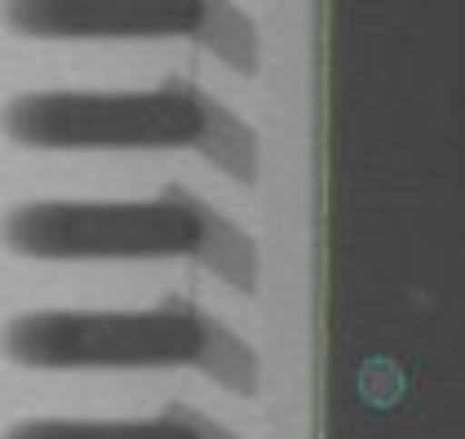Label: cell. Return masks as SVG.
Instances as JSON below:
<instances>
[{"mask_svg":"<svg viewBox=\"0 0 465 439\" xmlns=\"http://www.w3.org/2000/svg\"><path fill=\"white\" fill-rule=\"evenodd\" d=\"M5 355L23 368H195L231 395H257V355L191 302L151 311H27L9 320Z\"/></svg>","mask_w":465,"mask_h":439,"instance_id":"3","label":"cell"},{"mask_svg":"<svg viewBox=\"0 0 465 439\" xmlns=\"http://www.w3.org/2000/svg\"><path fill=\"white\" fill-rule=\"evenodd\" d=\"M5 244L36 262L191 257L226 289L257 293L252 240L186 186H164L151 200H27L9 209Z\"/></svg>","mask_w":465,"mask_h":439,"instance_id":"2","label":"cell"},{"mask_svg":"<svg viewBox=\"0 0 465 439\" xmlns=\"http://www.w3.org/2000/svg\"><path fill=\"white\" fill-rule=\"evenodd\" d=\"M5 439H240L235 431L217 426L213 417L169 404L160 417H134V422H89V417H27L9 426Z\"/></svg>","mask_w":465,"mask_h":439,"instance_id":"5","label":"cell"},{"mask_svg":"<svg viewBox=\"0 0 465 439\" xmlns=\"http://www.w3.org/2000/svg\"><path fill=\"white\" fill-rule=\"evenodd\" d=\"M9 143L32 151H200L235 183H257V134L191 80L160 89H32L5 107Z\"/></svg>","mask_w":465,"mask_h":439,"instance_id":"1","label":"cell"},{"mask_svg":"<svg viewBox=\"0 0 465 439\" xmlns=\"http://www.w3.org/2000/svg\"><path fill=\"white\" fill-rule=\"evenodd\" d=\"M18 36L36 40H129V36H186L240 75H257V32L231 5H191V0H27L5 9Z\"/></svg>","mask_w":465,"mask_h":439,"instance_id":"4","label":"cell"}]
</instances>
